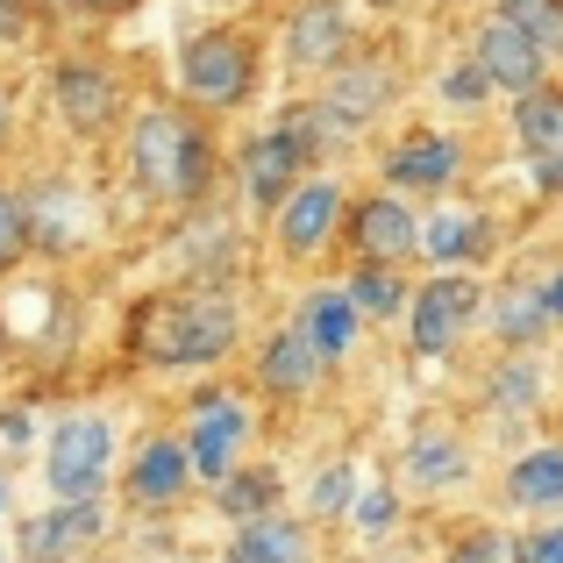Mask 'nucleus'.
<instances>
[{
    "label": "nucleus",
    "mask_w": 563,
    "mask_h": 563,
    "mask_svg": "<svg viewBox=\"0 0 563 563\" xmlns=\"http://www.w3.org/2000/svg\"><path fill=\"white\" fill-rule=\"evenodd\" d=\"M243 343V314L221 292V278H192V286L151 292L129 314V357L151 372H207Z\"/></svg>",
    "instance_id": "f257e3e1"
},
{
    "label": "nucleus",
    "mask_w": 563,
    "mask_h": 563,
    "mask_svg": "<svg viewBox=\"0 0 563 563\" xmlns=\"http://www.w3.org/2000/svg\"><path fill=\"white\" fill-rule=\"evenodd\" d=\"M129 172H136V186L151 192V200L200 207L207 192H214V179H221V151H214V136H207L200 114L143 108L136 122H129Z\"/></svg>",
    "instance_id": "f03ea898"
},
{
    "label": "nucleus",
    "mask_w": 563,
    "mask_h": 563,
    "mask_svg": "<svg viewBox=\"0 0 563 563\" xmlns=\"http://www.w3.org/2000/svg\"><path fill=\"white\" fill-rule=\"evenodd\" d=\"M257 36L235 22H214V29H192V36L179 43V93L186 108L200 114H235L257 100Z\"/></svg>",
    "instance_id": "7ed1b4c3"
},
{
    "label": "nucleus",
    "mask_w": 563,
    "mask_h": 563,
    "mask_svg": "<svg viewBox=\"0 0 563 563\" xmlns=\"http://www.w3.org/2000/svg\"><path fill=\"white\" fill-rule=\"evenodd\" d=\"M485 314V286L456 264V272H435L428 286H413L407 300V343L413 357H450L456 343L471 335V321Z\"/></svg>",
    "instance_id": "20e7f679"
},
{
    "label": "nucleus",
    "mask_w": 563,
    "mask_h": 563,
    "mask_svg": "<svg viewBox=\"0 0 563 563\" xmlns=\"http://www.w3.org/2000/svg\"><path fill=\"white\" fill-rule=\"evenodd\" d=\"M393 100H399V71H393L385 51H364V43H357L343 65L321 71V108H329V122L343 129V136L378 129L385 114H393Z\"/></svg>",
    "instance_id": "39448f33"
},
{
    "label": "nucleus",
    "mask_w": 563,
    "mask_h": 563,
    "mask_svg": "<svg viewBox=\"0 0 563 563\" xmlns=\"http://www.w3.org/2000/svg\"><path fill=\"white\" fill-rule=\"evenodd\" d=\"M343 214H350V192L335 186V179H321V172H307V179L278 200V214H272L278 257H286V264L329 257V250L343 243Z\"/></svg>",
    "instance_id": "423d86ee"
},
{
    "label": "nucleus",
    "mask_w": 563,
    "mask_h": 563,
    "mask_svg": "<svg viewBox=\"0 0 563 563\" xmlns=\"http://www.w3.org/2000/svg\"><path fill=\"white\" fill-rule=\"evenodd\" d=\"M114 471V428L100 413H65L51 428V450H43V478L57 499H100Z\"/></svg>",
    "instance_id": "0eeeda50"
},
{
    "label": "nucleus",
    "mask_w": 563,
    "mask_h": 563,
    "mask_svg": "<svg viewBox=\"0 0 563 563\" xmlns=\"http://www.w3.org/2000/svg\"><path fill=\"white\" fill-rule=\"evenodd\" d=\"M314 165H321V157L307 151V136L286 122V114H278L264 136L243 143V157H235V186H243V200L257 207V214H278V200H286V192L300 186Z\"/></svg>",
    "instance_id": "6e6552de"
},
{
    "label": "nucleus",
    "mask_w": 563,
    "mask_h": 563,
    "mask_svg": "<svg viewBox=\"0 0 563 563\" xmlns=\"http://www.w3.org/2000/svg\"><path fill=\"white\" fill-rule=\"evenodd\" d=\"M343 250L350 257H372V264H413L421 257V214H413L393 186L357 192L350 214H343Z\"/></svg>",
    "instance_id": "1a4fd4ad"
},
{
    "label": "nucleus",
    "mask_w": 563,
    "mask_h": 563,
    "mask_svg": "<svg viewBox=\"0 0 563 563\" xmlns=\"http://www.w3.org/2000/svg\"><path fill=\"white\" fill-rule=\"evenodd\" d=\"M471 65L485 71V86H493V93L521 100L528 86H542V79H550V65H556V57L542 51V43L528 36V29H514L507 14L493 8L478 29H471Z\"/></svg>",
    "instance_id": "9d476101"
},
{
    "label": "nucleus",
    "mask_w": 563,
    "mask_h": 563,
    "mask_svg": "<svg viewBox=\"0 0 563 563\" xmlns=\"http://www.w3.org/2000/svg\"><path fill=\"white\" fill-rule=\"evenodd\" d=\"M357 51V22H350V0H292L286 29H278V57L286 71H329Z\"/></svg>",
    "instance_id": "9b49d317"
},
{
    "label": "nucleus",
    "mask_w": 563,
    "mask_h": 563,
    "mask_svg": "<svg viewBox=\"0 0 563 563\" xmlns=\"http://www.w3.org/2000/svg\"><path fill=\"white\" fill-rule=\"evenodd\" d=\"M464 179V143L450 129H399L385 143V186L393 192H450Z\"/></svg>",
    "instance_id": "f8f14e48"
},
{
    "label": "nucleus",
    "mask_w": 563,
    "mask_h": 563,
    "mask_svg": "<svg viewBox=\"0 0 563 563\" xmlns=\"http://www.w3.org/2000/svg\"><path fill=\"white\" fill-rule=\"evenodd\" d=\"M51 108L65 114V129L79 136H108L122 122V79H114L100 57H65L51 71Z\"/></svg>",
    "instance_id": "ddd939ff"
},
{
    "label": "nucleus",
    "mask_w": 563,
    "mask_h": 563,
    "mask_svg": "<svg viewBox=\"0 0 563 563\" xmlns=\"http://www.w3.org/2000/svg\"><path fill=\"white\" fill-rule=\"evenodd\" d=\"M243 435H250V413H243V399L235 393H200L192 399V435H186V456H192V478H207V485H221L235 464H243Z\"/></svg>",
    "instance_id": "4468645a"
},
{
    "label": "nucleus",
    "mask_w": 563,
    "mask_h": 563,
    "mask_svg": "<svg viewBox=\"0 0 563 563\" xmlns=\"http://www.w3.org/2000/svg\"><path fill=\"white\" fill-rule=\"evenodd\" d=\"M321 372H329V364H321V350L307 343L300 329H278L272 343L257 350V385L278 399V407H300V399H314Z\"/></svg>",
    "instance_id": "2eb2a0df"
},
{
    "label": "nucleus",
    "mask_w": 563,
    "mask_h": 563,
    "mask_svg": "<svg viewBox=\"0 0 563 563\" xmlns=\"http://www.w3.org/2000/svg\"><path fill=\"white\" fill-rule=\"evenodd\" d=\"M357 321H364V314H357V300H350V286H314L292 329H300L307 343L321 350V364L335 372V364H343L350 350H357Z\"/></svg>",
    "instance_id": "dca6fc26"
},
{
    "label": "nucleus",
    "mask_w": 563,
    "mask_h": 563,
    "mask_svg": "<svg viewBox=\"0 0 563 563\" xmlns=\"http://www.w3.org/2000/svg\"><path fill=\"white\" fill-rule=\"evenodd\" d=\"M407 478L421 485V493H456V485L471 478V442L456 435V428H442V421L413 428V442H407Z\"/></svg>",
    "instance_id": "f3484780"
},
{
    "label": "nucleus",
    "mask_w": 563,
    "mask_h": 563,
    "mask_svg": "<svg viewBox=\"0 0 563 563\" xmlns=\"http://www.w3.org/2000/svg\"><path fill=\"white\" fill-rule=\"evenodd\" d=\"M542 399H550V372H542L536 350H507V357L485 372V407H493L499 421H528V413H542Z\"/></svg>",
    "instance_id": "a211bd4d"
},
{
    "label": "nucleus",
    "mask_w": 563,
    "mask_h": 563,
    "mask_svg": "<svg viewBox=\"0 0 563 563\" xmlns=\"http://www.w3.org/2000/svg\"><path fill=\"white\" fill-rule=\"evenodd\" d=\"M493 250V221L478 207H442L435 221H421V257L435 272H456V264H478Z\"/></svg>",
    "instance_id": "6ab92c4d"
},
{
    "label": "nucleus",
    "mask_w": 563,
    "mask_h": 563,
    "mask_svg": "<svg viewBox=\"0 0 563 563\" xmlns=\"http://www.w3.org/2000/svg\"><path fill=\"white\" fill-rule=\"evenodd\" d=\"M186 485H192V456H186V442L157 435V442H143V450L129 456V499H136V507H172Z\"/></svg>",
    "instance_id": "aec40b11"
},
{
    "label": "nucleus",
    "mask_w": 563,
    "mask_h": 563,
    "mask_svg": "<svg viewBox=\"0 0 563 563\" xmlns=\"http://www.w3.org/2000/svg\"><path fill=\"white\" fill-rule=\"evenodd\" d=\"M485 314H493V335L507 350H542L550 343V307H542V286H528V278H507Z\"/></svg>",
    "instance_id": "412c9836"
},
{
    "label": "nucleus",
    "mask_w": 563,
    "mask_h": 563,
    "mask_svg": "<svg viewBox=\"0 0 563 563\" xmlns=\"http://www.w3.org/2000/svg\"><path fill=\"white\" fill-rule=\"evenodd\" d=\"M514 143H521L536 165L563 157V86H556V79L528 86V93L514 100Z\"/></svg>",
    "instance_id": "4be33fe9"
},
{
    "label": "nucleus",
    "mask_w": 563,
    "mask_h": 563,
    "mask_svg": "<svg viewBox=\"0 0 563 563\" xmlns=\"http://www.w3.org/2000/svg\"><path fill=\"white\" fill-rule=\"evenodd\" d=\"M507 499L528 514H563V442H542V450L514 456L507 464Z\"/></svg>",
    "instance_id": "5701e85b"
},
{
    "label": "nucleus",
    "mask_w": 563,
    "mask_h": 563,
    "mask_svg": "<svg viewBox=\"0 0 563 563\" xmlns=\"http://www.w3.org/2000/svg\"><path fill=\"white\" fill-rule=\"evenodd\" d=\"M229 563H307V521H292V514H257V521L235 528V550Z\"/></svg>",
    "instance_id": "b1692460"
},
{
    "label": "nucleus",
    "mask_w": 563,
    "mask_h": 563,
    "mask_svg": "<svg viewBox=\"0 0 563 563\" xmlns=\"http://www.w3.org/2000/svg\"><path fill=\"white\" fill-rule=\"evenodd\" d=\"M350 300H357L364 321H399V314H407V300H413L407 264H372V257H357V272H350Z\"/></svg>",
    "instance_id": "393cba45"
},
{
    "label": "nucleus",
    "mask_w": 563,
    "mask_h": 563,
    "mask_svg": "<svg viewBox=\"0 0 563 563\" xmlns=\"http://www.w3.org/2000/svg\"><path fill=\"white\" fill-rule=\"evenodd\" d=\"M214 507L229 514L235 528L257 521V514H272V507H278V471H272V464H235L229 478L214 485Z\"/></svg>",
    "instance_id": "a878e982"
},
{
    "label": "nucleus",
    "mask_w": 563,
    "mask_h": 563,
    "mask_svg": "<svg viewBox=\"0 0 563 563\" xmlns=\"http://www.w3.org/2000/svg\"><path fill=\"white\" fill-rule=\"evenodd\" d=\"M86 536H100V507H93V499H57L51 521L29 528V556H36V563H57L71 542H86Z\"/></svg>",
    "instance_id": "bb28decb"
},
{
    "label": "nucleus",
    "mask_w": 563,
    "mask_h": 563,
    "mask_svg": "<svg viewBox=\"0 0 563 563\" xmlns=\"http://www.w3.org/2000/svg\"><path fill=\"white\" fill-rule=\"evenodd\" d=\"M499 14L514 29H528L550 57H563V0H499Z\"/></svg>",
    "instance_id": "cd10ccee"
},
{
    "label": "nucleus",
    "mask_w": 563,
    "mask_h": 563,
    "mask_svg": "<svg viewBox=\"0 0 563 563\" xmlns=\"http://www.w3.org/2000/svg\"><path fill=\"white\" fill-rule=\"evenodd\" d=\"M450 563H521V536H507V528H464L450 542Z\"/></svg>",
    "instance_id": "c85d7f7f"
},
{
    "label": "nucleus",
    "mask_w": 563,
    "mask_h": 563,
    "mask_svg": "<svg viewBox=\"0 0 563 563\" xmlns=\"http://www.w3.org/2000/svg\"><path fill=\"white\" fill-rule=\"evenodd\" d=\"M29 243H36V229H29V207L14 200V192H0V278H8L14 264L29 257Z\"/></svg>",
    "instance_id": "c756f323"
},
{
    "label": "nucleus",
    "mask_w": 563,
    "mask_h": 563,
    "mask_svg": "<svg viewBox=\"0 0 563 563\" xmlns=\"http://www.w3.org/2000/svg\"><path fill=\"white\" fill-rule=\"evenodd\" d=\"M350 521H357V536H393L399 528V499L393 493H357L350 499Z\"/></svg>",
    "instance_id": "7c9ffc66"
},
{
    "label": "nucleus",
    "mask_w": 563,
    "mask_h": 563,
    "mask_svg": "<svg viewBox=\"0 0 563 563\" xmlns=\"http://www.w3.org/2000/svg\"><path fill=\"white\" fill-rule=\"evenodd\" d=\"M350 499H357V478H350V464H335V471H321V478H314V514H321V521L350 514Z\"/></svg>",
    "instance_id": "2f4dec72"
},
{
    "label": "nucleus",
    "mask_w": 563,
    "mask_h": 563,
    "mask_svg": "<svg viewBox=\"0 0 563 563\" xmlns=\"http://www.w3.org/2000/svg\"><path fill=\"white\" fill-rule=\"evenodd\" d=\"M485 93H493V86H485V71L471 65V57H464V65H450V71H442V100H450V108H478Z\"/></svg>",
    "instance_id": "473e14b6"
},
{
    "label": "nucleus",
    "mask_w": 563,
    "mask_h": 563,
    "mask_svg": "<svg viewBox=\"0 0 563 563\" xmlns=\"http://www.w3.org/2000/svg\"><path fill=\"white\" fill-rule=\"evenodd\" d=\"M521 563H563V521L556 514L536 528V536H521Z\"/></svg>",
    "instance_id": "72a5a7b5"
},
{
    "label": "nucleus",
    "mask_w": 563,
    "mask_h": 563,
    "mask_svg": "<svg viewBox=\"0 0 563 563\" xmlns=\"http://www.w3.org/2000/svg\"><path fill=\"white\" fill-rule=\"evenodd\" d=\"M29 29V0H0V43H14Z\"/></svg>",
    "instance_id": "f704fd0d"
},
{
    "label": "nucleus",
    "mask_w": 563,
    "mask_h": 563,
    "mask_svg": "<svg viewBox=\"0 0 563 563\" xmlns=\"http://www.w3.org/2000/svg\"><path fill=\"white\" fill-rule=\"evenodd\" d=\"M65 8H79V14H136L143 0H65Z\"/></svg>",
    "instance_id": "c9c22d12"
},
{
    "label": "nucleus",
    "mask_w": 563,
    "mask_h": 563,
    "mask_svg": "<svg viewBox=\"0 0 563 563\" xmlns=\"http://www.w3.org/2000/svg\"><path fill=\"white\" fill-rule=\"evenodd\" d=\"M542 307H550V321H563V272L542 278Z\"/></svg>",
    "instance_id": "e433bc0d"
},
{
    "label": "nucleus",
    "mask_w": 563,
    "mask_h": 563,
    "mask_svg": "<svg viewBox=\"0 0 563 563\" xmlns=\"http://www.w3.org/2000/svg\"><path fill=\"white\" fill-rule=\"evenodd\" d=\"M0 442H29V413H0Z\"/></svg>",
    "instance_id": "4c0bfd02"
},
{
    "label": "nucleus",
    "mask_w": 563,
    "mask_h": 563,
    "mask_svg": "<svg viewBox=\"0 0 563 563\" xmlns=\"http://www.w3.org/2000/svg\"><path fill=\"white\" fill-rule=\"evenodd\" d=\"M8 136H14V93L0 86V151H8Z\"/></svg>",
    "instance_id": "58836bf2"
},
{
    "label": "nucleus",
    "mask_w": 563,
    "mask_h": 563,
    "mask_svg": "<svg viewBox=\"0 0 563 563\" xmlns=\"http://www.w3.org/2000/svg\"><path fill=\"white\" fill-rule=\"evenodd\" d=\"M14 357V329H8V321H0V364H8Z\"/></svg>",
    "instance_id": "ea45409f"
},
{
    "label": "nucleus",
    "mask_w": 563,
    "mask_h": 563,
    "mask_svg": "<svg viewBox=\"0 0 563 563\" xmlns=\"http://www.w3.org/2000/svg\"><path fill=\"white\" fill-rule=\"evenodd\" d=\"M350 8H385V0H350Z\"/></svg>",
    "instance_id": "a19ab883"
}]
</instances>
